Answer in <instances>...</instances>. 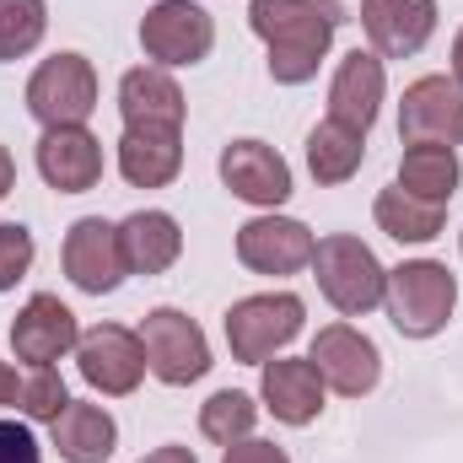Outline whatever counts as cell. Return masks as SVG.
<instances>
[{
	"instance_id": "1",
	"label": "cell",
	"mask_w": 463,
	"mask_h": 463,
	"mask_svg": "<svg viewBox=\"0 0 463 463\" xmlns=\"http://www.w3.org/2000/svg\"><path fill=\"white\" fill-rule=\"evenodd\" d=\"M345 22L350 16L340 0H248V27L264 38L269 81L280 87L313 81Z\"/></svg>"
},
{
	"instance_id": "2",
	"label": "cell",
	"mask_w": 463,
	"mask_h": 463,
	"mask_svg": "<svg viewBox=\"0 0 463 463\" xmlns=\"http://www.w3.org/2000/svg\"><path fill=\"white\" fill-rule=\"evenodd\" d=\"M313 280H318V291L329 297V307H335L340 318H366V313L383 307V297H388V269H383V259H377L361 237H350V232L318 237V248H313Z\"/></svg>"
},
{
	"instance_id": "3",
	"label": "cell",
	"mask_w": 463,
	"mask_h": 463,
	"mask_svg": "<svg viewBox=\"0 0 463 463\" xmlns=\"http://www.w3.org/2000/svg\"><path fill=\"white\" fill-rule=\"evenodd\" d=\"M383 307H388V324L404 340H431V335L448 329V318L458 307V280L437 259H404L399 269H388Z\"/></svg>"
},
{
	"instance_id": "4",
	"label": "cell",
	"mask_w": 463,
	"mask_h": 463,
	"mask_svg": "<svg viewBox=\"0 0 463 463\" xmlns=\"http://www.w3.org/2000/svg\"><path fill=\"white\" fill-rule=\"evenodd\" d=\"M302 297L297 291H264V297H242L227 307V345H232V361L242 366H264L275 361L280 350L302 335Z\"/></svg>"
},
{
	"instance_id": "5",
	"label": "cell",
	"mask_w": 463,
	"mask_h": 463,
	"mask_svg": "<svg viewBox=\"0 0 463 463\" xmlns=\"http://www.w3.org/2000/svg\"><path fill=\"white\" fill-rule=\"evenodd\" d=\"M135 335L146 345V372L156 383H167V388H189V383H200L211 372V340H205V329L189 313H178V307H151Z\"/></svg>"
},
{
	"instance_id": "6",
	"label": "cell",
	"mask_w": 463,
	"mask_h": 463,
	"mask_svg": "<svg viewBox=\"0 0 463 463\" xmlns=\"http://www.w3.org/2000/svg\"><path fill=\"white\" fill-rule=\"evenodd\" d=\"M98 109V71L87 54L65 49V54H49L33 76H27V114L38 118L43 129H60V124H87Z\"/></svg>"
},
{
	"instance_id": "7",
	"label": "cell",
	"mask_w": 463,
	"mask_h": 463,
	"mask_svg": "<svg viewBox=\"0 0 463 463\" xmlns=\"http://www.w3.org/2000/svg\"><path fill=\"white\" fill-rule=\"evenodd\" d=\"M216 43V22L200 0H156L140 16V49L151 65L178 71V65H200Z\"/></svg>"
},
{
	"instance_id": "8",
	"label": "cell",
	"mask_w": 463,
	"mask_h": 463,
	"mask_svg": "<svg viewBox=\"0 0 463 463\" xmlns=\"http://www.w3.org/2000/svg\"><path fill=\"white\" fill-rule=\"evenodd\" d=\"M76 366H81V383L103 399H124L140 388L146 377V345L135 329L124 324H98L76 340Z\"/></svg>"
},
{
	"instance_id": "9",
	"label": "cell",
	"mask_w": 463,
	"mask_h": 463,
	"mask_svg": "<svg viewBox=\"0 0 463 463\" xmlns=\"http://www.w3.org/2000/svg\"><path fill=\"white\" fill-rule=\"evenodd\" d=\"M404 146H463V87L453 76H420L399 103Z\"/></svg>"
},
{
	"instance_id": "10",
	"label": "cell",
	"mask_w": 463,
	"mask_h": 463,
	"mask_svg": "<svg viewBox=\"0 0 463 463\" xmlns=\"http://www.w3.org/2000/svg\"><path fill=\"white\" fill-rule=\"evenodd\" d=\"M307 361H313V372L324 377V388H335V393H345V399L372 393L377 377H383V355H377V345H372L355 324H329V329H318Z\"/></svg>"
},
{
	"instance_id": "11",
	"label": "cell",
	"mask_w": 463,
	"mask_h": 463,
	"mask_svg": "<svg viewBox=\"0 0 463 463\" xmlns=\"http://www.w3.org/2000/svg\"><path fill=\"white\" fill-rule=\"evenodd\" d=\"M65 275L76 291L87 297H109L124 286L129 264H124V248H118V227L103 222V216H81L76 227L65 232Z\"/></svg>"
},
{
	"instance_id": "12",
	"label": "cell",
	"mask_w": 463,
	"mask_h": 463,
	"mask_svg": "<svg viewBox=\"0 0 463 463\" xmlns=\"http://www.w3.org/2000/svg\"><path fill=\"white\" fill-rule=\"evenodd\" d=\"M313 248H318L313 232L291 216H275V211L237 227V259L253 275H297L313 264Z\"/></svg>"
},
{
	"instance_id": "13",
	"label": "cell",
	"mask_w": 463,
	"mask_h": 463,
	"mask_svg": "<svg viewBox=\"0 0 463 463\" xmlns=\"http://www.w3.org/2000/svg\"><path fill=\"white\" fill-rule=\"evenodd\" d=\"M222 184L242 205L275 211L291 200V162L264 140H227L222 146Z\"/></svg>"
},
{
	"instance_id": "14",
	"label": "cell",
	"mask_w": 463,
	"mask_h": 463,
	"mask_svg": "<svg viewBox=\"0 0 463 463\" xmlns=\"http://www.w3.org/2000/svg\"><path fill=\"white\" fill-rule=\"evenodd\" d=\"M38 173L54 194H87L103 178V140L87 124H60L43 129L38 140Z\"/></svg>"
},
{
	"instance_id": "15",
	"label": "cell",
	"mask_w": 463,
	"mask_h": 463,
	"mask_svg": "<svg viewBox=\"0 0 463 463\" xmlns=\"http://www.w3.org/2000/svg\"><path fill=\"white\" fill-rule=\"evenodd\" d=\"M361 27L377 60H410L437 33V0H361Z\"/></svg>"
},
{
	"instance_id": "16",
	"label": "cell",
	"mask_w": 463,
	"mask_h": 463,
	"mask_svg": "<svg viewBox=\"0 0 463 463\" xmlns=\"http://www.w3.org/2000/svg\"><path fill=\"white\" fill-rule=\"evenodd\" d=\"M81 340V324H76V313L54 297V291H38V297H27V307L16 313V324H11V350H16V361H27V366H54L60 355H71Z\"/></svg>"
},
{
	"instance_id": "17",
	"label": "cell",
	"mask_w": 463,
	"mask_h": 463,
	"mask_svg": "<svg viewBox=\"0 0 463 463\" xmlns=\"http://www.w3.org/2000/svg\"><path fill=\"white\" fill-rule=\"evenodd\" d=\"M259 399L280 426H313L324 415V377L313 372V361L275 355L259 366Z\"/></svg>"
},
{
	"instance_id": "18",
	"label": "cell",
	"mask_w": 463,
	"mask_h": 463,
	"mask_svg": "<svg viewBox=\"0 0 463 463\" xmlns=\"http://www.w3.org/2000/svg\"><path fill=\"white\" fill-rule=\"evenodd\" d=\"M118 114L124 129H184V87L162 65H135L118 76Z\"/></svg>"
},
{
	"instance_id": "19",
	"label": "cell",
	"mask_w": 463,
	"mask_h": 463,
	"mask_svg": "<svg viewBox=\"0 0 463 463\" xmlns=\"http://www.w3.org/2000/svg\"><path fill=\"white\" fill-rule=\"evenodd\" d=\"M383 92H388V71L372 49H350L329 81V118L345 124V129H372L377 109H383Z\"/></svg>"
},
{
	"instance_id": "20",
	"label": "cell",
	"mask_w": 463,
	"mask_h": 463,
	"mask_svg": "<svg viewBox=\"0 0 463 463\" xmlns=\"http://www.w3.org/2000/svg\"><path fill=\"white\" fill-rule=\"evenodd\" d=\"M118 173L129 189H167L184 173V129H124Z\"/></svg>"
},
{
	"instance_id": "21",
	"label": "cell",
	"mask_w": 463,
	"mask_h": 463,
	"mask_svg": "<svg viewBox=\"0 0 463 463\" xmlns=\"http://www.w3.org/2000/svg\"><path fill=\"white\" fill-rule=\"evenodd\" d=\"M49 437H54V453L65 463H109L118 448V420L109 415V404L71 399L60 410V420L49 426Z\"/></svg>"
},
{
	"instance_id": "22",
	"label": "cell",
	"mask_w": 463,
	"mask_h": 463,
	"mask_svg": "<svg viewBox=\"0 0 463 463\" xmlns=\"http://www.w3.org/2000/svg\"><path fill=\"white\" fill-rule=\"evenodd\" d=\"M118 248H124V264L129 275H162L178 264L184 253V232L167 211H135L118 222Z\"/></svg>"
},
{
	"instance_id": "23",
	"label": "cell",
	"mask_w": 463,
	"mask_h": 463,
	"mask_svg": "<svg viewBox=\"0 0 463 463\" xmlns=\"http://www.w3.org/2000/svg\"><path fill=\"white\" fill-rule=\"evenodd\" d=\"M404 194L415 200H431V205H448L463 184L458 151L453 146H404L399 156V178H393Z\"/></svg>"
},
{
	"instance_id": "24",
	"label": "cell",
	"mask_w": 463,
	"mask_h": 463,
	"mask_svg": "<svg viewBox=\"0 0 463 463\" xmlns=\"http://www.w3.org/2000/svg\"><path fill=\"white\" fill-rule=\"evenodd\" d=\"M361 162H366V135H361V129H345V124H335V118L313 124V135H307V173H313L324 189L350 184V178L361 173Z\"/></svg>"
},
{
	"instance_id": "25",
	"label": "cell",
	"mask_w": 463,
	"mask_h": 463,
	"mask_svg": "<svg viewBox=\"0 0 463 463\" xmlns=\"http://www.w3.org/2000/svg\"><path fill=\"white\" fill-rule=\"evenodd\" d=\"M372 216H377V227L388 232L393 242H431V237H442V222H448V205L415 200V194H404L399 184H388V189L377 194Z\"/></svg>"
},
{
	"instance_id": "26",
	"label": "cell",
	"mask_w": 463,
	"mask_h": 463,
	"mask_svg": "<svg viewBox=\"0 0 463 463\" xmlns=\"http://www.w3.org/2000/svg\"><path fill=\"white\" fill-rule=\"evenodd\" d=\"M253 420H259V404L242 393V388H222L200 404V431L216 442V448H232L242 437H253Z\"/></svg>"
},
{
	"instance_id": "27",
	"label": "cell",
	"mask_w": 463,
	"mask_h": 463,
	"mask_svg": "<svg viewBox=\"0 0 463 463\" xmlns=\"http://www.w3.org/2000/svg\"><path fill=\"white\" fill-rule=\"evenodd\" d=\"M49 5L43 0H0V60H22L43 43Z\"/></svg>"
},
{
	"instance_id": "28",
	"label": "cell",
	"mask_w": 463,
	"mask_h": 463,
	"mask_svg": "<svg viewBox=\"0 0 463 463\" xmlns=\"http://www.w3.org/2000/svg\"><path fill=\"white\" fill-rule=\"evenodd\" d=\"M65 404H71V393H65V377H60L54 366H33V372L22 377V388H16V410H22L27 420L54 426Z\"/></svg>"
},
{
	"instance_id": "29",
	"label": "cell",
	"mask_w": 463,
	"mask_h": 463,
	"mask_svg": "<svg viewBox=\"0 0 463 463\" xmlns=\"http://www.w3.org/2000/svg\"><path fill=\"white\" fill-rule=\"evenodd\" d=\"M33 232L22 222H0V291H11L27 269H33Z\"/></svg>"
},
{
	"instance_id": "30",
	"label": "cell",
	"mask_w": 463,
	"mask_h": 463,
	"mask_svg": "<svg viewBox=\"0 0 463 463\" xmlns=\"http://www.w3.org/2000/svg\"><path fill=\"white\" fill-rule=\"evenodd\" d=\"M0 463H43V448L27 420H0Z\"/></svg>"
},
{
	"instance_id": "31",
	"label": "cell",
	"mask_w": 463,
	"mask_h": 463,
	"mask_svg": "<svg viewBox=\"0 0 463 463\" xmlns=\"http://www.w3.org/2000/svg\"><path fill=\"white\" fill-rule=\"evenodd\" d=\"M222 463H291L286 458V448H275V442H259V437H242V442H232L227 458Z\"/></svg>"
},
{
	"instance_id": "32",
	"label": "cell",
	"mask_w": 463,
	"mask_h": 463,
	"mask_svg": "<svg viewBox=\"0 0 463 463\" xmlns=\"http://www.w3.org/2000/svg\"><path fill=\"white\" fill-rule=\"evenodd\" d=\"M140 463H200V458H194V448H178V442H167V448H156V453H146Z\"/></svg>"
},
{
	"instance_id": "33",
	"label": "cell",
	"mask_w": 463,
	"mask_h": 463,
	"mask_svg": "<svg viewBox=\"0 0 463 463\" xmlns=\"http://www.w3.org/2000/svg\"><path fill=\"white\" fill-rule=\"evenodd\" d=\"M16 388H22V377L0 361V404H16Z\"/></svg>"
},
{
	"instance_id": "34",
	"label": "cell",
	"mask_w": 463,
	"mask_h": 463,
	"mask_svg": "<svg viewBox=\"0 0 463 463\" xmlns=\"http://www.w3.org/2000/svg\"><path fill=\"white\" fill-rule=\"evenodd\" d=\"M11 184H16V162H11V151L0 146V200L11 194Z\"/></svg>"
},
{
	"instance_id": "35",
	"label": "cell",
	"mask_w": 463,
	"mask_h": 463,
	"mask_svg": "<svg viewBox=\"0 0 463 463\" xmlns=\"http://www.w3.org/2000/svg\"><path fill=\"white\" fill-rule=\"evenodd\" d=\"M453 81L463 87V27H458V38H453Z\"/></svg>"
},
{
	"instance_id": "36",
	"label": "cell",
	"mask_w": 463,
	"mask_h": 463,
	"mask_svg": "<svg viewBox=\"0 0 463 463\" xmlns=\"http://www.w3.org/2000/svg\"><path fill=\"white\" fill-rule=\"evenodd\" d=\"M458 248H463V232H458Z\"/></svg>"
}]
</instances>
